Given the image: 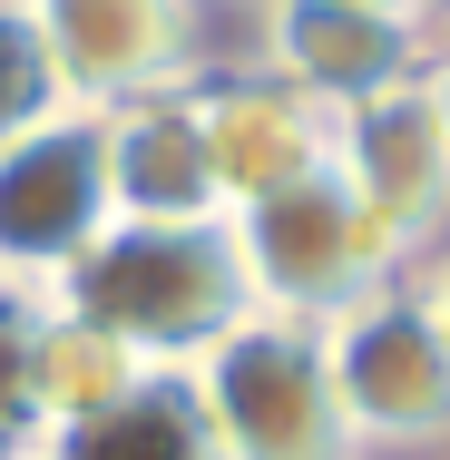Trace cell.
<instances>
[{"label":"cell","instance_id":"6da1fadb","mask_svg":"<svg viewBox=\"0 0 450 460\" xmlns=\"http://www.w3.org/2000/svg\"><path fill=\"white\" fill-rule=\"evenodd\" d=\"M49 304L98 323L128 363H147V372H186L216 333H235L255 314L225 216L216 226H128L118 216L89 255L49 284Z\"/></svg>","mask_w":450,"mask_h":460},{"label":"cell","instance_id":"7a4b0ae2","mask_svg":"<svg viewBox=\"0 0 450 460\" xmlns=\"http://www.w3.org/2000/svg\"><path fill=\"white\" fill-rule=\"evenodd\" d=\"M225 235H235L255 314H294V323H333V314H353L362 294L411 275L401 245L372 226V206L353 196V177L333 157L304 167L294 186H274V196H255V206H235Z\"/></svg>","mask_w":450,"mask_h":460},{"label":"cell","instance_id":"3957f363","mask_svg":"<svg viewBox=\"0 0 450 460\" xmlns=\"http://www.w3.org/2000/svg\"><path fill=\"white\" fill-rule=\"evenodd\" d=\"M186 392H196V411H206L225 460H353L323 323L245 314L235 333H216L186 363Z\"/></svg>","mask_w":450,"mask_h":460},{"label":"cell","instance_id":"277c9868","mask_svg":"<svg viewBox=\"0 0 450 460\" xmlns=\"http://www.w3.org/2000/svg\"><path fill=\"white\" fill-rule=\"evenodd\" d=\"M323 353H333L353 460H450V333L411 294V275L333 314Z\"/></svg>","mask_w":450,"mask_h":460},{"label":"cell","instance_id":"5b68a950","mask_svg":"<svg viewBox=\"0 0 450 460\" xmlns=\"http://www.w3.org/2000/svg\"><path fill=\"white\" fill-rule=\"evenodd\" d=\"M108 226L118 206H108L98 108H59L49 128L0 147V294H49Z\"/></svg>","mask_w":450,"mask_h":460},{"label":"cell","instance_id":"8992f818","mask_svg":"<svg viewBox=\"0 0 450 460\" xmlns=\"http://www.w3.org/2000/svg\"><path fill=\"white\" fill-rule=\"evenodd\" d=\"M69 108H118L206 79V0H30Z\"/></svg>","mask_w":450,"mask_h":460},{"label":"cell","instance_id":"52a82bcc","mask_svg":"<svg viewBox=\"0 0 450 460\" xmlns=\"http://www.w3.org/2000/svg\"><path fill=\"white\" fill-rule=\"evenodd\" d=\"M333 167L353 177V196L372 206V226L401 245V265H421L450 235V128H441V108H431V79H401V89L343 108L333 118Z\"/></svg>","mask_w":450,"mask_h":460},{"label":"cell","instance_id":"ba28073f","mask_svg":"<svg viewBox=\"0 0 450 460\" xmlns=\"http://www.w3.org/2000/svg\"><path fill=\"white\" fill-rule=\"evenodd\" d=\"M421 59H431V30L392 20V10H362V0H265L255 10V69L304 89L323 118L421 79Z\"/></svg>","mask_w":450,"mask_h":460},{"label":"cell","instance_id":"9c48e42d","mask_svg":"<svg viewBox=\"0 0 450 460\" xmlns=\"http://www.w3.org/2000/svg\"><path fill=\"white\" fill-rule=\"evenodd\" d=\"M98 128H108V206L128 226H216L225 216L196 79L186 89L118 98V108H98Z\"/></svg>","mask_w":450,"mask_h":460},{"label":"cell","instance_id":"30bf717a","mask_svg":"<svg viewBox=\"0 0 450 460\" xmlns=\"http://www.w3.org/2000/svg\"><path fill=\"white\" fill-rule=\"evenodd\" d=\"M196 108H206V147H216L225 216L333 157V118L304 89H284L274 69H255V59H245V69H206V79H196Z\"/></svg>","mask_w":450,"mask_h":460},{"label":"cell","instance_id":"8fae6325","mask_svg":"<svg viewBox=\"0 0 450 460\" xmlns=\"http://www.w3.org/2000/svg\"><path fill=\"white\" fill-rule=\"evenodd\" d=\"M10 372H20V411H30V451L49 441V431H69V421H89L108 411L128 382L147 363H128L98 323L79 314H59L49 294H10Z\"/></svg>","mask_w":450,"mask_h":460},{"label":"cell","instance_id":"7c38bea8","mask_svg":"<svg viewBox=\"0 0 450 460\" xmlns=\"http://www.w3.org/2000/svg\"><path fill=\"white\" fill-rule=\"evenodd\" d=\"M30 460H225V451H216V431H206L186 372H137L108 411L49 431Z\"/></svg>","mask_w":450,"mask_h":460},{"label":"cell","instance_id":"4fadbf2b","mask_svg":"<svg viewBox=\"0 0 450 460\" xmlns=\"http://www.w3.org/2000/svg\"><path fill=\"white\" fill-rule=\"evenodd\" d=\"M59 108H69V89H59V59L40 40L30 0H0V147L30 137V128H49Z\"/></svg>","mask_w":450,"mask_h":460},{"label":"cell","instance_id":"5bb4252c","mask_svg":"<svg viewBox=\"0 0 450 460\" xmlns=\"http://www.w3.org/2000/svg\"><path fill=\"white\" fill-rule=\"evenodd\" d=\"M411 294L431 304V323H441V333H450V235H441V245H431V255H421V265H411Z\"/></svg>","mask_w":450,"mask_h":460},{"label":"cell","instance_id":"9a60e30c","mask_svg":"<svg viewBox=\"0 0 450 460\" xmlns=\"http://www.w3.org/2000/svg\"><path fill=\"white\" fill-rule=\"evenodd\" d=\"M421 79H431V108H441V128H450V40H431V69Z\"/></svg>","mask_w":450,"mask_h":460},{"label":"cell","instance_id":"2e32d148","mask_svg":"<svg viewBox=\"0 0 450 460\" xmlns=\"http://www.w3.org/2000/svg\"><path fill=\"white\" fill-rule=\"evenodd\" d=\"M421 30H431V40H450V0H421Z\"/></svg>","mask_w":450,"mask_h":460},{"label":"cell","instance_id":"e0dca14e","mask_svg":"<svg viewBox=\"0 0 450 460\" xmlns=\"http://www.w3.org/2000/svg\"><path fill=\"white\" fill-rule=\"evenodd\" d=\"M362 10H392V20H421V0H362Z\"/></svg>","mask_w":450,"mask_h":460},{"label":"cell","instance_id":"ac0fdd59","mask_svg":"<svg viewBox=\"0 0 450 460\" xmlns=\"http://www.w3.org/2000/svg\"><path fill=\"white\" fill-rule=\"evenodd\" d=\"M206 10H265V0H206Z\"/></svg>","mask_w":450,"mask_h":460}]
</instances>
